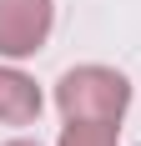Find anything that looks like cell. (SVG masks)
<instances>
[{
	"instance_id": "6da1fadb",
	"label": "cell",
	"mask_w": 141,
	"mask_h": 146,
	"mask_svg": "<svg viewBox=\"0 0 141 146\" xmlns=\"http://www.w3.org/2000/svg\"><path fill=\"white\" fill-rule=\"evenodd\" d=\"M131 106V81L116 66H70L56 81V111L66 121H116Z\"/></svg>"
},
{
	"instance_id": "7a4b0ae2",
	"label": "cell",
	"mask_w": 141,
	"mask_h": 146,
	"mask_svg": "<svg viewBox=\"0 0 141 146\" xmlns=\"http://www.w3.org/2000/svg\"><path fill=\"white\" fill-rule=\"evenodd\" d=\"M56 30V0H0V60L41 56Z\"/></svg>"
},
{
	"instance_id": "3957f363",
	"label": "cell",
	"mask_w": 141,
	"mask_h": 146,
	"mask_svg": "<svg viewBox=\"0 0 141 146\" xmlns=\"http://www.w3.org/2000/svg\"><path fill=\"white\" fill-rule=\"evenodd\" d=\"M45 111V91L35 76L20 71V60H0V126H35Z\"/></svg>"
},
{
	"instance_id": "277c9868",
	"label": "cell",
	"mask_w": 141,
	"mask_h": 146,
	"mask_svg": "<svg viewBox=\"0 0 141 146\" xmlns=\"http://www.w3.org/2000/svg\"><path fill=\"white\" fill-rule=\"evenodd\" d=\"M56 146H121V126L116 121H66Z\"/></svg>"
},
{
	"instance_id": "5b68a950",
	"label": "cell",
	"mask_w": 141,
	"mask_h": 146,
	"mask_svg": "<svg viewBox=\"0 0 141 146\" xmlns=\"http://www.w3.org/2000/svg\"><path fill=\"white\" fill-rule=\"evenodd\" d=\"M0 146H41L35 136H10V141H0Z\"/></svg>"
}]
</instances>
